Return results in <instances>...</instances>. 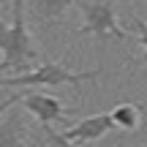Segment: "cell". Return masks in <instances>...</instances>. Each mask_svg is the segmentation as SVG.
<instances>
[{
    "label": "cell",
    "instance_id": "cell-1",
    "mask_svg": "<svg viewBox=\"0 0 147 147\" xmlns=\"http://www.w3.org/2000/svg\"><path fill=\"white\" fill-rule=\"evenodd\" d=\"M0 74L11 71V76L16 74H27L38 68L41 60V49L36 47L30 30H27V5L25 0H11V22L5 25L0 19Z\"/></svg>",
    "mask_w": 147,
    "mask_h": 147
},
{
    "label": "cell",
    "instance_id": "cell-2",
    "mask_svg": "<svg viewBox=\"0 0 147 147\" xmlns=\"http://www.w3.org/2000/svg\"><path fill=\"white\" fill-rule=\"evenodd\" d=\"M104 68L93 71H71L63 63H49L44 60L38 68L27 74H16V76H0V87H57V84H82L98 79Z\"/></svg>",
    "mask_w": 147,
    "mask_h": 147
},
{
    "label": "cell",
    "instance_id": "cell-3",
    "mask_svg": "<svg viewBox=\"0 0 147 147\" xmlns=\"http://www.w3.org/2000/svg\"><path fill=\"white\" fill-rule=\"evenodd\" d=\"M76 8L82 14V25H79L82 36H93L98 41H106V38L125 41L128 38V33L117 22V11L112 0H76Z\"/></svg>",
    "mask_w": 147,
    "mask_h": 147
},
{
    "label": "cell",
    "instance_id": "cell-4",
    "mask_svg": "<svg viewBox=\"0 0 147 147\" xmlns=\"http://www.w3.org/2000/svg\"><path fill=\"white\" fill-rule=\"evenodd\" d=\"M19 106L27 115H33L44 128H52L55 123L65 120V117L71 115V109L60 104V98H55V95H49V93H41V90H25Z\"/></svg>",
    "mask_w": 147,
    "mask_h": 147
},
{
    "label": "cell",
    "instance_id": "cell-5",
    "mask_svg": "<svg viewBox=\"0 0 147 147\" xmlns=\"http://www.w3.org/2000/svg\"><path fill=\"white\" fill-rule=\"evenodd\" d=\"M109 131H115V120H112V115H109V112H98V115L82 117L76 125L60 131V136H63L65 142H71L74 147H82V144H90V142L104 139Z\"/></svg>",
    "mask_w": 147,
    "mask_h": 147
},
{
    "label": "cell",
    "instance_id": "cell-6",
    "mask_svg": "<svg viewBox=\"0 0 147 147\" xmlns=\"http://www.w3.org/2000/svg\"><path fill=\"white\" fill-rule=\"evenodd\" d=\"M27 11L33 14L36 25L41 30H49V27L60 25L65 19L71 5H76V0H25Z\"/></svg>",
    "mask_w": 147,
    "mask_h": 147
},
{
    "label": "cell",
    "instance_id": "cell-7",
    "mask_svg": "<svg viewBox=\"0 0 147 147\" xmlns=\"http://www.w3.org/2000/svg\"><path fill=\"white\" fill-rule=\"evenodd\" d=\"M0 147H27V123L19 109H8L0 117Z\"/></svg>",
    "mask_w": 147,
    "mask_h": 147
},
{
    "label": "cell",
    "instance_id": "cell-8",
    "mask_svg": "<svg viewBox=\"0 0 147 147\" xmlns=\"http://www.w3.org/2000/svg\"><path fill=\"white\" fill-rule=\"evenodd\" d=\"M109 115H112V120H115V128H120V131H136V128L142 125V106L131 104V101L117 104Z\"/></svg>",
    "mask_w": 147,
    "mask_h": 147
},
{
    "label": "cell",
    "instance_id": "cell-9",
    "mask_svg": "<svg viewBox=\"0 0 147 147\" xmlns=\"http://www.w3.org/2000/svg\"><path fill=\"white\" fill-rule=\"evenodd\" d=\"M134 30H136V38H139V47H142V60H147V22L134 16Z\"/></svg>",
    "mask_w": 147,
    "mask_h": 147
},
{
    "label": "cell",
    "instance_id": "cell-10",
    "mask_svg": "<svg viewBox=\"0 0 147 147\" xmlns=\"http://www.w3.org/2000/svg\"><path fill=\"white\" fill-rule=\"evenodd\" d=\"M44 136H47V142L52 147H74L71 142H65V139L60 136V131H55V128H44Z\"/></svg>",
    "mask_w": 147,
    "mask_h": 147
},
{
    "label": "cell",
    "instance_id": "cell-11",
    "mask_svg": "<svg viewBox=\"0 0 147 147\" xmlns=\"http://www.w3.org/2000/svg\"><path fill=\"white\" fill-rule=\"evenodd\" d=\"M16 104H22V95H8V98L0 101V115H5L8 109H14Z\"/></svg>",
    "mask_w": 147,
    "mask_h": 147
}]
</instances>
